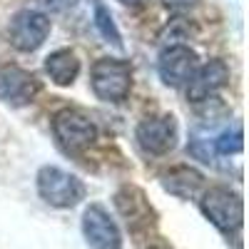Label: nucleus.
Wrapping results in <instances>:
<instances>
[{"instance_id":"obj_5","label":"nucleus","mask_w":249,"mask_h":249,"mask_svg":"<svg viewBox=\"0 0 249 249\" xmlns=\"http://www.w3.org/2000/svg\"><path fill=\"white\" fill-rule=\"evenodd\" d=\"M53 132L55 137L60 140V144L70 152H77V150H85L97 140V127L95 122L82 115L77 110H60L55 117H53Z\"/></svg>"},{"instance_id":"obj_19","label":"nucleus","mask_w":249,"mask_h":249,"mask_svg":"<svg viewBox=\"0 0 249 249\" xmlns=\"http://www.w3.org/2000/svg\"><path fill=\"white\" fill-rule=\"evenodd\" d=\"M152 249H167V247H162V244H160V247H152Z\"/></svg>"},{"instance_id":"obj_11","label":"nucleus","mask_w":249,"mask_h":249,"mask_svg":"<svg viewBox=\"0 0 249 249\" xmlns=\"http://www.w3.org/2000/svg\"><path fill=\"white\" fill-rule=\"evenodd\" d=\"M40 85L33 72L18 68V65H3L0 68V100L8 105H28L37 95Z\"/></svg>"},{"instance_id":"obj_15","label":"nucleus","mask_w":249,"mask_h":249,"mask_svg":"<svg viewBox=\"0 0 249 249\" xmlns=\"http://www.w3.org/2000/svg\"><path fill=\"white\" fill-rule=\"evenodd\" d=\"M242 127L237 124L234 130H227L222 132L217 140H214V150L219 155H234V152H242Z\"/></svg>"},{"instance_id":"obj_2","label":"nucleus","mask_w":249,"mask_h":249,"mask_svg":"<svg viewBox=\"0 0 249 249\" xmlns=\"http://www.w3.org/2000/svg\"><path fill=\"white\" fill-rule=\"evenodd\" d=\"M35 179H37V195L50 207H57V210L75 207L82 197H85V184H82L75 175L55 167V164L40 167Z\"/></svg>"},{"instance_id":"obj_6","label":"nucleus","mask_w":249,"mask_h":249,"mask_svg":"<svg viewBox=\"0 0 249 249\" xmlns=\"http://www.w3.org/2000/svg\"><path fill=\"white\" fill-rule=\"evenodd\" d=\"M199 68V60H197V53L190 50L187 45H167L162 53H160V60H157V70H160V77L167 88H182L192 80V75L197 72Z\"/></svg>"},{"instance_id":"obj_1","label":"nucleus","mask_w":249,"mask_h":249,"mask_svg":"<svg viewBox=\"0 0 249 249\" xmlns=\"http://www.w3.org/2000/svg\"><path fill=\"white\" fill-rule=\"evenodd\" d=\"M90 85L102 102H122L132 88V65L127 60L100 57L90 70Z\"/></svg>"},{"instance_id":"obj_3","label":"nucleus","mask_w":249,"mask_h":249,"mask_svg":"<svg viewBox=\"0 0 249 249\" xmlns=\"http://www.w3.org/2000/svg\"><path fill=\"white\" fill-rule=\"evenodd\" d=\"M199 207H202L204 217L210 219L217 230H222L227 234L242 227L244 204H242V197L237 192H232L230 187H210V190L202 195Z\"/></svg>"},{"instance_id":"obj_16","label":"nucleus","mask_w":249,"mask_h":249,"mask_svg":"<svg viewBox=\"0 0 249 249\" xmlns=\"http://www.w3.org/2000/svg\"><path fill=\"white\" fill-rule=\"evenodd\" d=\"M164 5H167L170 10L179 13V10H190L197 5V0H164Z\"/></svg>"},{"instance_id":"obj_17","label":"nucleus","mask_w":249,"mask_h":249,"mask_svg":"<svg viewBox=\"0 0 249 249\" xmlns=\"http://www.w3.org/2000/svg\"><path fill=\"white\" fill-rule=\"evenodd\" d=\"M65 3L70 5L72 0H65ZM40 5H45V8H53V10H60V8H65V5L60 3V0H40Z\"/></svg>"},{"instance_id":"obj_7","label":"nucleus","mask_w":249,"mask_h":249,"mask_svg":"<svg viewBox=\"0 0 249 249\" xmlns=\"http://www.w3.org/2000/svg\"><path fill=\"white\" fill-rule=\"evenodd\" d=\"M135 137L140 147L150 155H167L177 144V120L172 115H157V117H144Z\"/></svg>"},{"instance_id":"obj_18","label":"nucleus","mask_w":249,"mask_h":249,"mask_svg":"<svg viewBox=\"0 0 249 249\" xmlns=\"http://www.w3.org/2000/svg\"><path fill=\"white\" fill-rule=\"evenodd\" d=\"M120 3H122V5H142L144 0H120Z\"/></svg>"},{"instance_id":"obj_10","label":"nucleus","mask_w":249,"mask_h":249,"mask_svg":"<svg viewBox=\"0 0 249 249\" xmlns=\"http://www.w3.org/2000/svg\"><path fill=\"white\" fill-rule=\"evenodd\" d=\"M230 80V68L227 62L214 57L210 62L197 68V72L192 75V80L187 82V100L190 102H207L210 97H214Z\"/></svg>"},{"instance_id":"obj_8","label":"nucleus","mask_w":249,"mask_h":249,"mask_svg":"<svg viewBox=\"0 0 249 249\" xmlns=\"http://www.w3.org/2000/svg\"><path fill=\"white\" fill-rule=\"evenodd\" d=\"M82 234L92 249H122V234L102 204H90L82 214Z\"/></svg>"},{"instance_id":"obj_14","label":"nucleus","mask_w":249,"mask_h":249,"mask_svg":"<svg viewBox=\"0 0 249 249\" xmlns=\"http://www.w3.org/2000/svg\"><path fill=\"white\" fill-rule=\"evenodd\" d=\"M92 18H95V28L97 33L107 40V43H112L115 48H122V35L115 25V20H112V13L105 8V3L102 0H95V5H92Z\"/></svg>"},{"instance_id":"obj_13","label":"nucleus","mask_w":249,"mask_h":249,"mask_svg":"<svg viewBox=\"0 0 249 249\" xmlns=\"http://www.w3.org/2000/svg\"><path fill=\"white\" fill-rule=\"evenodd\" d=\"M45 72L50 75V80L55 85L65 88V85H72L80 75V60L72 50L62 48V50H55L45 57Z\"/></svg>"},{"instance_id":"obj_12","label":"nucleus","mask_w":249,"mask_h":249,"mask_svg":"<svg viewBox=\"0 0 249 249\" xmlns=\"http://www.w3.org/2000/svg\"><path fill=\"white\" fill-rule=\"evenodd\" d=\"M202 184H204V175L197 172L195 167H187V164H179V167L170 170L162 177V187L179 199H192L202 190Z\"/></svg>"},{"instance_id":"obj_9","label":"nucleus","mask_w":249,"mask_h":249,"mask_svg":"<svg viewBox=\"0 0 249 249\" xmlns=\"http://www.w3.org/2000/svg\"><path fill=\"white\" fill-rule=\"evenodd\" d=\"M115 207H117L120 217L124 219V224L130 227V232L147 230L155 222V210H152L150 199L144 197V192L135 184L120 187L117 195H115Z\"/></svg>"},{"instance_id":"obj_4","label":"nucleus","mask_w":249,"mask_h":249,"mask_svg":"<svg viewBox=\"0 0 249 249\" xmlns=\"http://www.w3.org/2000/svg\"><path fill=\"white\" fill-rule=\"evenodd\" d=\"M50 18L40 10H20L15 13V18L10 20V45L20 53H33L48 40L50 35Z\"/></svg>"}]
</instances>
